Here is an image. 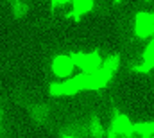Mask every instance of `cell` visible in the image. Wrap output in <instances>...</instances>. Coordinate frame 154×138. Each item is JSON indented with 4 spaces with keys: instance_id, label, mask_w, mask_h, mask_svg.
Masks as SVG:
<instances>
[{
    "instance_id": "obj_1",
    "label": "cell",
    "mask_w": 154,
    "mask_h": 138,
    "mask_svg": "<svg viewBox=\"0 0 154 138\" xmlns=\"http://www.w3.org/2000/svg\"><path fill=\"white\" fill-rule=\"evenodd\" d=\"M72 59L82 74H91L95 70L102 68L104 65V59L99 52H74Z\"/></svg>"
},
{
    "instance_id": "obj_2",
    "label": "cell",
    "mask_w": 154,
    "mask_h": 138,
    "mask_svg": "<svg viewBox=\"0 0 154 138\" xmlns=\"http://www.w3.org/2000/svg\"><path fill=\"white\" fill-rule=\"evenodd\" d=\"M82 75H74L68 81L63 83H54L50 84V95L54 97H63V95H75L79 92H82Z\"/></svg>"
},
{
    "instance_id": "obj_3",
    "label": "cell",
    "mask_w": 154,
    "mask_h": 138,
    "mask_svg": "<svg viewBox=\"0 0 154 138\" xmlns=\"http://www.w3.org/2000/svg\"><path fill=\"white\" fill-rule=\"evenodd\" d=\"M81 75H82V88L84 90H100L113 77V74L109 70H106L104 67L91 72V74H81Z\"/></svg>"
},
{
    "instance_id": "obj_4",
    "label": "cell",
    "mask_w": 154,
    "mask_h": 138,
    "mask_svg": "<svg viewBox=\"0 0 154 138\" xmlns=\"http://www.w3.org/2000/svg\"><path fill=\"white\" fill-rule=\"evenodd\" d=\"M134 34L140 39L154 36V16L152 13H138L134 18Z\"/></svg>"
},
{
    "instance_id": "obj_5",
    "label": "cell",
    "mask_w": 154,
    "mask_h": 138,
    "mask_svg": "<svg viewBox=\"0 0 154 138\" xmlns=\"http://www.w3.org/2000/svg\"><path fill=\"white\" fill-rule=\"evenodd\" d=\"M134 126L136 124H133L131 118L127 115H124V113H118L115 118H113V122H111V129L115 133H118L122 138L134 136Z\"/></svg>"
},
{
    "instance_id": "obj_6",
    "label": "cell",
    "mask_w": 154,
    "mask_h": 138,
    "mask_svg": "<svg viewBox=\"0 0 154 138\" xmlns=\"http://www.w3.org/2000/svg\"><path fill=\"white\" fill-rule=\"evenodd\" d=\"M74 68H75V63L72 59V54L70 56H56L52 61V72L57 77H70Z\"/></svg>"
},
{
    "instance_id": "obj_7",
    "label": "cell",
    "mask_w": 154,
    "mask_h": 138,
    "mask_svg": "<svg viewBox=\"0 0 154 138\" xmlns=\"http://www.w3.org/2000/svg\"><path fill=\"white\" fill-rule=\"evenodd\" d=\"M151 68H154V36L151 38L149 45L145 47V52H143L142 63L134 67V70H136V72H149Z\"/></svg>"
},
{
    "instance_id": "obj_8",
    "label": "cell",
    "mask_w": 154,
    "mask_h": 138,
    "mask_svg": "<svg viewBox=\"0 0 154 138\" xmlns=\"http://www.w3.org/2000/svg\"><path fill=\"white\" fill-rule=\"evenodd\" d=\"M72 16L81 18L93 9V0H72Z\"/></svg>"
},
{
    "instance_id": "obj_9",
    "label": "cell",
    "mask_w": 154,
    "mask_h": 138,
    "mask_svg": "<svg viewBox=\"0 0 154 138\" xmlns=\"http://www.w3.org/2000/svg\"><path fill=\"white\" fill-rule=\"evenodd\" d=\"M134 135L140 138H154V122H140L134 126Z\"/></svg>"
},
{
    "instance_id": "obj_10",
    "label": "cell",
    "mask_w": 154,
    "mask_h": 138,
    "mask_svg": "<svg viewBox=\"0 0 154 138\" xmlns=\"http://www.w3.org/2000/svg\"><path fill=\"white\" fill-rule=\"evenodd\" d=\"M88 135L91 138H102L104 136L102 126H100V122H99L97 118H93V120L90 122V126H88Z\"/></svg>"
},
{
    "instance_id": "obj_11",
    "label": "cell",
    "mask_w": 154,
    "mask_h": 138,
    "mask_svg": "<svg viewBox=\"0 0 154 138\" xmlns=\"http://www.w3.org/2000/svg\"><path fill=\"white\" fill-rule=\"evenodd\" d=\"M68 2H72V0H52V5L54 7H61V5H65Z\"/></svg>"
},
{
    "instance_id": "obj_12",
    "label": "cell",
    "mask_w": 154,
    "mask_h": 138,
    "mask_svg": "<svg viewBox=\"0 0 154 138\" xmlns=\"http://www.w3.org/2000/svg\"><path fill=\"white\" fill-rule=\"evenodd\" d=\"M106 138H122V136H120V135H118V133H115V131H113V129H111V127H109V131H108V133H106Z\"/></svg>"
},
{
    "instance_id": "obj_13",
    "label": "cell",
    "mask_w": 154,
    "mask_h": 138,
    "mask_svg": "<svg viewBox=\"0 0 154 138\" xmlns=\"http://www.w3.org/2000/svg\"><path fill=\"white\" fill-rule=\"evenodd\" d=\"M61 138H77V136H72V135H63Z\"/></svg>"
},
{
    "instance_id": "obj_14",
    "label": "cell",
    "mask_w": 154,
    "mask_h": 138,
    "mask_svg": "<svg viewBox=\"0 0 154 138\" xmlns=\"http://www.w3.org/2000/svg\"><path fill=\"white\" fill-rule=\"evenodd\" d=\"M116 2H120V0H116Z\"/></svg>"
},
{
    "instance_id": "obj_15",
    "label": "cell",
    "mask_w": 154,
    "mask_h": 138,
    "mask_svg": "<svg viewBox=\"0 0 154 138\" xmlns=\"http://www.w3.org/2000/svg\"><path fill=\"white\" fill-rule=\"evenodd\" d=\"M152 16H154V13H152Z\"/></svg>"
},
{
    "instance_id": "obj_16",
    "label": "cell",
    "mask_w": 154,
    "mask_h": 138,
    "mask_svg": "<svg viewBox=\"0 0 154 138\" xmlns=\"http://www.w3.org/2000/svg\"><path fill=\"white\" fill-rule=\"evenodd\" d=\"M131 138H133V136H131Z\"/></svg>"
}]
</instances>
